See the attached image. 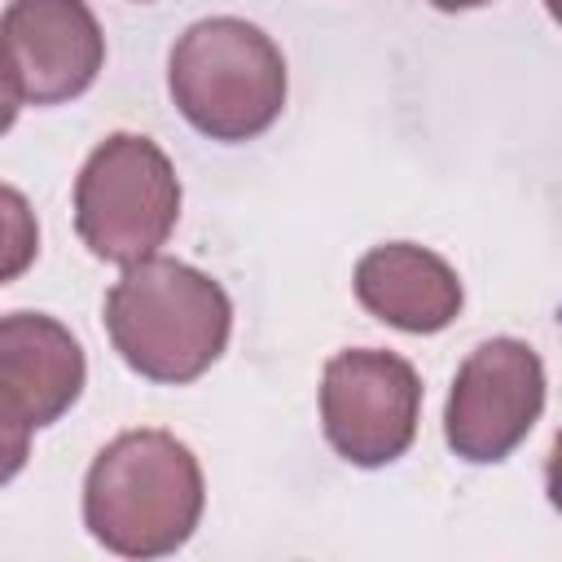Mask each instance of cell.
<instances>
[{
	"label": "cell",
	"instance_id": "cell-10",
	"mask_svg": "<svg viewBox=\"0 0 562 562\" xmlns=\"http://www.w3.org/2000/svg\"><path fill=\"white\" fill-rule=\"evenodd\" d=\"M40 255V220L13 184H0V285L18 281Z\"/></svg>",
	"mask_w": 562,
	"mask_h": 562
},
{
	"label": "cell",
	"instance_id": "cell-3",
	"mask_svg": "<svg viewBox=\"0 0 562 562\" xmlns=\"http://www.w3.org/2000/svg\"><path fill=\"white\" fill-rule=\"evenodd\" d=\"M167 88L202 136L224 145L255 140L285 110V57L246 18H202L176 40Z\"/></svg>",
	"mask_w": 562,
	"mask_h": 562
},
{
	"label": "cell",
	"instance_id": "cell-9",
	"mask_svg": "<svg viewBox=\"0 0 562 562\" xmlns=\"http://www.w3.org/2000/svg\"><path fill=\"white\" fill-rule=\"evenodd\" d=\"M351 285L369 316L404 334H439L465 303L452 263L413 241H386L360 255Z\"/></svg>",
	"mask_w": 562,
	"mask_h": 562
},
{
	"label": "cell",
	"instance_id": "cell-11",
	"mask_svg": "<svg viewBox=\"0 0 562 562\" xmlns=\"http://www.w3.org/2000/svg\"><path fill=\"white\" fill-rule=\"evenodd\" d=\"M26 457H31V430L0 422V487H4L9 479H18V474H22Z\"/></svg>",
	"mask_w": 562,
	"mask_h": 562
},
{
	"label": "cell",
	"instance_id": "cell-2",
	"mask_svg": "<svg viewBox=\"0 0 562 562\" xmlns=\"http://www.w3.org/2000/svg\"><path fill=\"white\" fill-rule=\"evenodd\" d=\"M105 334L123 364L149 382L184 386L228 347L233 303L220 281L180 259H140L105 294Z\"/></svg>",
	"mask_w": 562,
	"mask_h": 562
},
{
	"label": "cell",
	"instance_id": "cell-4",
	"mask_svg": "<svg viewBox=\"0 0 562 562\" xmlns=\"http://www.w3.org/2000/svg\"><path fill=\"white\" fill-rule=\"evenodd\" d=\"M180 220V180L171 158L136 132L105 136L75 176L79 241L105 263H140L158 255Z\"/></svg>",
	"mask_w": 562,
	"mask_h": 562
},
{
	"label": "cell",
	"instance_id": "cell-7",
	"mask_svg": "<svg viewBox=\"0 0 562 562\" xmlns=\"http://www.w3.org/2000/svg\"><path fill=\"white\" fill-rule=\"evenodd\" d=\"M0 61L22 105H61L97 83L105 35L88 0H9L0 13Z\"/></svg>",
	"mask_w": 562,
	"mask_h": 562
},
{
	"label": "cell",
	"instance_id": "cell-1",
	"mask_svg": "<svg viewBox=\"0 0 562 562\" xmlns=\"http://www.w3.org/2000/svg\"><path fill=\"white\" fill-rule=\"evenodd\" d=\"M206 483L171 430H123L88 465L83 527L119 558H167L202 522Z\"/></svg>",
	"mask_w": 562,
	"mask_h": 562
},
{
	"label": "cell",
	"instance_id": "cell-5",
	"mask_svg": "<svg viewBox=\"0 0 562 562\" xmlns=\"http://www.w3.org/2000/svg\"><path fill=\"white\" fill-rule=\"evenodd\" d=\"M417 417L422 382L404 356L378 347L329 356L321 373V430L342 461L360 470L400 461L417 439Z\"/></svg>",
	"mask_w": 562,
	"mask_h": 562
},
{
	"label": "cell",
	"instance_id": "cell-12",
	"mask_svg": "<svg viewBox=\"0 0 562 562\" xmlns=\"http://www.w3.org/2000/svg\"><path fill=\"white\" fill-rule=\"evenodd\" d=\"M18 110H22V97H18V88H13L9 70H4V61H0V136L18 123Z\"/></svg>",
	"mask_w": 562,
	"mask_h": 562
},
{
	"label": "cell",
	"instance_id": "cell-8",
	"mask_svg": "<svg viewBox=\"0 0 562 562\" xmlns=\"http://www.w3.org/2000/svg\"><path fill=\"white\" fill-rule=\"evenodd\" d=\"M88 360L79 338L44 312L0 316V422L44 430L83 395Z\"/></svg>",
	"mask_w": 562,
	"mask_h": 562
},
{
	"label": "cell",
	"instance_id": "cell-6",
	"mask_svg": "<svg viewBox=\"0 0 562 562\" xmlns=\"http://www.w3.org/2000/svg\"><path fill=\"white\" fill-rule=\"evenodd\" d=\"M544 413V360L522 338L479 342L448 391L443 439L470 465L505 461Z\"/></svg>",
	"mask_w": 562,
	"mask_h": 562
},
{
	"label": "cell",
	"instance_id": "cell-13",
	"mask_svg": "<svg viewBox=\"0 0 562 562\" xmlns=\"http://www.w3.org/2000/svg\"><path fill=\"white\" fill-rule=\"evenodd\" d=\"M435 9H443V13H465V9H483V4H492V0H430Z\"/></svg>",
	"mask_w": 562,
	"mask_h": 562
}]
</instances>
